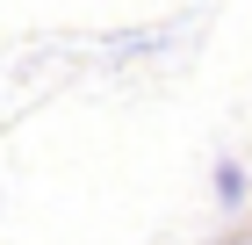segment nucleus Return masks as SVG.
Masks as SVG:
<instances>
[{
  "mask_svg": "<svg viewBox=\"0 0 252 245\" xmlns=\"http://www.w3.org/2000/svg\"><path fill=\"white\" fill-rule=\"evenodd\" d=\"M245 166H231V159H223V166H216V202H223V209H245Z\"/></svg>",
  "mask_w": 252,
  "mask_h": 245,
  "instance_id": "obj_1",
  "label": "nucleus"
}]
</instances>
